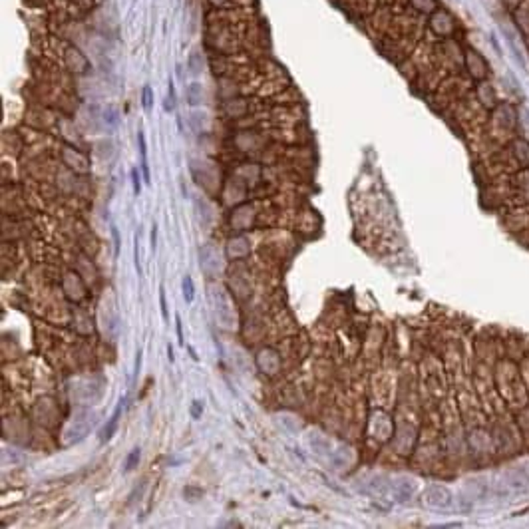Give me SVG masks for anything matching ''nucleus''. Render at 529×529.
I'll use <instances>...</instances> for the list:
<instances>
[{
  "label": "nucleus",
  "mask_w": 529,
  "mask_h": 529,
  "mask_svg": "<svg viewBox=\"0 0 529 529\" xmlns=\"http://www.w3.org/2000/svg\"><path fill=\"white\" fill-rule=\"evenodd\" d=\"M123 402H125V398H121V400L118 402V408H116V412H114L112 420H110L108 424H105V428L102 430V438H100V442H102V444L110 442V440L114 438V434H116V430H118V426H119V416H121V408H123Z\"/></svg>",
  "instance_id": "obj_1"
},
{
  "label": "nucleus",
  "mask_w": 529,
  "mask_h": 529,
  "mask_svg": "<svg viewBox=\"0 0 529 529\" xmlns=\"http://www.w3.org/2000/svg\"><path fill=\"white\" fill-rule=\"evenodd\" d=\"M137 143H139V155H141V173L143 181L147 185H152V175H150V165H147V147H145V136L143 132L137 134Z\"/></svg>",
  "instance_id": "obj_2"
},
{
  "label": "nucleus",
  "mask_w": 529,
  "mask_h": 529,
  "mask_svg": "<svg viewBox=\"0 0 529 529\" xmlns=\"http://www.w3.org/2000/svg\"><path fill=\"white\" fill-rule=\"evenodd\" d=\"M203 96H205V90L199 82H193L187 86V103L189 105H199L203 102Z\"/></svg>",
  "instance_id": "obj_3"
},
{
  "label": "nucleus",
  "mask_w": 529,
  "mask_h": 529,
  "mask_svg": "<svg viewBox=\"0 0 529 529\" xmlns=\"http://www.w3.org/2000/svg\"><path fill=\"white\" fill-rule=\"evenodd\" d=\"M181 289H183V299H185V303H193V299H195V285H193V279L189 277V274H185V277H183Z\"/></svg>",
  "instance_id": "obj_4"
},
{
  "label": "nucleus",
  "mask_w": 529,
  "mask_h": 529,
  "mask_svg": "<svg viewBox=\"0 0 529 529\" xmlns=\"http://www.w3.org/2000/svg\"><path fill=\"white\" fill-rule=\"evenodd\" d=\"M187 68H189V72L191 74H201V70H203V58H201V54L199 52H191L189 54V60H187Z\"/></svg>",
  "instance_id": "obj_5"
},
{
  "label": "nucleus",
  "mask_w": 529,
  "mask_h": 529,
  "mask_svg": "<svg viewBox=\"0 0 529 529\" xmlns=\"http://www.w3.org/2000/svg\"><path fill=\"white\" fill-rule=\"evenodd\" d=\"M139 456H141V450H139V448H134V450L130 452V456L125 458V461H123V472H132L136 465H137V461H139Z\"/></svg>",
  "instance_id": "obj_6"
},
{
  "label": "nucleus",
  "mask_w": 529,
  "mask_h": 529,
  "mask_svg": "<svg viewBox=\"0 0 529 529\" xmlns=\"http://www.w3.org/2000/svg\"><path fill=\"white\" fill-rule=\"evenodd\" d=\"M103 121L110 125V128H116V125L119 123V114L116 108H105L103 110Z\"/></svg>",
  "instance_id": "obj_7"
},
{
  "label": "nucleus",
  "mask_w": 529,
  "mask_h": 529,
  "mask_svg": "<svg viewBox=\"0 0 529 529\" xmlns=\"http://www.w3.org/2000/svg\"><path fill=\"white\" fill-rule=\"evenodd\" d=\"M175 108V88H173V84L169 82V96L165 100V112H171Z\"/></svg>",
  "instance_id": "obj_8"
},
{
  "label": "nucleus",
  "mask_w": 529,
  "mask_h": 529,
  "mask_svg": "<svg viewBox=\"0 0 529 529\" xmlns=\"http://www.w3.org/2000/svg\"><path fill=\"white\" fill-rule=\"evenodd\" d=\"M152 103H154V92H152L150 86H145L143 88V108H145V112L152 110Z\"/></svg>",
  "instance_id": "obj_9"
},
{
  "label": "nucleus",
  "mask_w": 529,
  "mask_h": 529,
  "mask_svg": "<svg viewBox=\"0 0 529 529\" xmlns=\"http://www.w3.org/2000/svg\"><path fill=\"white\" fill-rule=\"evenodd\" d=\"M159 305H161V316H163V321L167 323V321H169V312H167V303H165V289H163V287L159 289Z\"/></svg>",
  "instance_id": "obj_10"
},
{
  "label": "nucleus",
  "mask_w": 529,
  "mask_h": 529,
  "mask_svg": "<svg viewBox=\"0 0 529 529\" xmlns=\"http://www.w3.org/2000/svg\"><path fill=\"white\" fill-rule=\"evenodd\" d=\"M203 402L201 400H193V404H191V418L193 420H199L201 418V414H203Z\"/></svg>",
  "instance_id": "obj_11"
},
{
  "label": "nucleus",
  "mask_w": 529,
  "mask_h": 529,
  "mask_svg": "<svg viewBox=\"0 0 529 529\" xmlns=\"http://www.w3.org/2000/svg\"><path fill=\"white\" fill-rule=\"evenodd\" d=\"M112 237H114V253L119 255V247H121V239H119V231L116 225H112Z\"/></svg>",
  "instance_id": "obj_12"
},
{
  "label": "nucleus",
  "mask_w": 529,
  "mask_h": 529,
  "mask_svg": "<svg viewBox=\"0 0 529 529\" xmlns=\"http://www.w3.org/2000/svg\"><path fill=\"white\" fill-rule=\"evenodd\" d=\"M132 183H134V193L139 195L141 191V185H139V175H137V169H132Z\"/></svg>",
  "instance_id": "obj_13"
},
{
  "label": "nucleus",
  "mask_w": 529,
  "mask_h": 529,
  "mask_svg": "<svg viewBox=\"0 0 529 529\" xmlns=\"http://www.w3.org/2000/svg\"><path fill=\"white\" fill-rule=\"evenodd\" d=\"M175 330H177V342H179V344H185V341H183V328H181V319H179V314L175 316Z\"/></svg>",
  "instance_id": "obj_14"
},
{
  "label": "nucleus",
  "mask_w": 529,
  "mask_h": 529,
  "mask_svg": "<svg viewBox=\"0 0 529 529\" xmlns=\"http://www.w3.org/2000/svg\"><path fill=\"white\" fill-rule=\"evenodd\" d=\"M134 263H136L137 274H141V267H139V249H137V235H136V245H134Z\"/></svg>",
  "instance_id": "obj_15"
},
{
  "label": "nucleus",
  "mask_w": 529,
  "mask_h": 529,
  "mask_svg": "<svg viewBox=\"0 0 529 529\" xmlns=\"http://www.w3.org/2000/svg\"><path fill=\"white\" fill-rule=\"evenodd\" d=\"M155 237H157V225H154L152 229V249H155Z\"/></svg>",
  "instance_id": "obj_16"
},
{
  "label": "nucleus",
  "mask_w": 529,
  "mask_h": 529,
  "mask_svg": "<svg viewBox=\"0 0 529 529\" xmlns=\"http://www.w3.org/2000/svg\"><path fill=\"white\" fill-rule=\"evenodd\" d=\"M167 354H169V362H173L175 356H173V346L171 344H167Z\"/></svg>",
  "instance_id": "obj_17"
}]
</instances>
